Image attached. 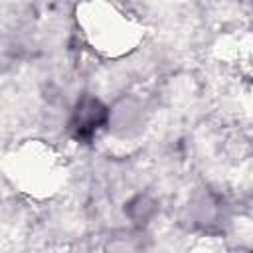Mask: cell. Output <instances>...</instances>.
Instances as JSON below:
<instances>
[{"label": "cell", "instance_id": "1", "mask_svg": "<svg viewBox=\"0 0 253 253\" xmlns=\"http://www.w3.org/2000/svg\"><path fill=\"white\" fill-rule=\"evenodd\" d=\"M111 119L109 107L95 95L83 93L75 101L69 121H67V132L77 142H91L107 125Z\"/></svg>", "mask_w": 253, "mask_h": 253}, {"label": "cell", "instance_id": "2", "mask_svg": "<svg viewBox=\"0 0 253 253\" xmlns=\"http://www.w3.org/2000/svg\"><path fill=\"white\" fill-rule=\"evenodd\" d=\"M125 211L128 213V217L134 223L142 225V223H146L152 217V213L156 211V206H154V202L148 196H136V198H132L128 202V206L125 208Z\"/></svg>", "mask_w": 253, "mask_h": 253}, {"label": "cell", "instance_id": "3", "mask_svg": "<svg viewBox=\"0 0 253 253\" xmlns=\"http://www.w3.org/2000/svg\"><path fill=\"white\" fill-rule=\"evenodd\" d=\"M109 253H136V241L132 235H123L111 241Z\"/></svg>", "mask_w": 253, "mask_h": 253}, {"label": "cell", "instance_id": "4", "mask_svg": "<svg viewBox=\"0 0 253 253\" xmlns=\"http://www.w3.org/2000/svg\"><path fill=\"white\" fill-rule=\"evenodd\" d=\"M249 253H253V251H249Z\"/></svg>", "mask_w": 253, "mask_h": 253}]
</instances>
